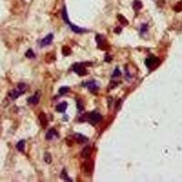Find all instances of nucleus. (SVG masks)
Wrapping results in <instances>:
<instances>
[{"instance_id":"9","label":"nucleus","mask_w":182,"mask_h":182,"mask_svg":"<svg viewBox=\"0 0 182 182\" xmlns=\"http://www.w3.org/2000/svg\"><path fill=\"white\" fill-rule=\"evenodd\" d=\"M91 153H92V148L90 147H86L81 151V157H84V158H88L91 156Z\"/></svg>"},{"instance_id":"21","label":"nucleus","mask_w":182,"mask_h":182,"mask_svg":"<svg viewBox=\"0 0 182 182\" xmlns=\"http://www.w3.org/2000/svg\"><path fill=\"white\" fill-rule=\"evenodd\" d=\"M69 87H60V89H59V94L60 95H64V94H66L67 93V92L69 91Z\"/></svg>"},{"instance_id":"6","label":"nucleus","mask_w":182,"mask_h":182,"mask_svg":"<svg viewBox=\"0 0 182 182\" xmlns=\"http://www.w3.org/2000/svg\"><path fill=\"white\" fill-rule=\"evenodd\" d=\"M38 118H39V122L41 124V126L43 127V128H46L48 125V116H46V114L44 112H41L38 116Z\"/></svg>"},{"instance_id":"24","label":"nucleus","mask_w":182,"mask_h":182,"mask_svg":"<svg viewBox=\"0 0 182 182\" xmlns=\"http://www.w3.org/2000/svg\"><path fill=\"white\" fill-rule=\"evenodd\" d=\"M148 30V25L147 24H144V25H142V26H141V33H145V32Z\"/></svg>"},{"instance_id":"17","label":"nucleus","mask_w":182,"mask_h":182,"mask_svg":"<svg viewBox=\"0 0 182 182\" xmlns=\"http://www.w3.org/2000/svg\"><path fill=\"white\" fill-rule=\"evenodd\" d=\"M61 178H62L64 180H66V181H72V179H69V177L67 176V171L65 170H62V173H61Z\"/></svg>"},{"instance_id":"19","label":"nucleus","mask_w":182,"mask_h":182,"mask_svg":"<svg viewBox=\"0 0 182 182\" xmlns=\"http://www.w3.org/2000/svg\"><path fill=\"white\" fill-rule=\"evenodd\" d=\"M174 10H175L176 12L182 11V1L179 2L178 4H176V6L174 7Z\"/></svg>"},{"instance_id":"1","label":"nucleus","mask_w":182,"mask_h":182,"mask_svg":"<svg viewBox=\"0 0 182 182\" xmlns=\"http://www.w3.org/2000/svg\"><path fill=\"white\" fill-rule=\"evenodd\" d=\"M26 85L24 83H20L18 84V86L16 88H14L13 90H11L9 92L8 96L10 97V99L12 100H15L17 99L18 97H20V96H22L24 93L26 92Z\"/></svg>"},{"instance_id":"8","label":"nucleus","mask_w":182,"mask_h":182,"mask_svg":"<svg viewBox=\"0 0 182 182\" xmlns=\"http://www.w3.org/2000/svg\"><path fill=\"white\" fill-rule=\"evenodd\" d=\"M39 99H40V93L39 92H36L34 96L30 97L29 99H27V102L29 104H32V105H36V104L39 102Z\"/></svg>"},{"instance_id":"3","label":"nucleus","mask_w":182,"mask_h":182,"mask_svg":"<svg viewBox=\"0 0 182 182\" xmlns=\"http://www.w3.org/2000/svg\"><path fill=\"white\" fill-rule=\"evenodd\" d=\"M145 64H146V66L149 69H153L160 64V60H159V58H156V57H149V58L146 59Z\"/></svg>"},{"instance_id":"5","label":"nucleus","mask_w":182,"mask_h":182,"mask_svg":"<svg viewBox=\"0 0 182 182\" xmlns=\"http://www.w3.org/2000/svg\"><path fill=\"white\" fill-rule=\"evenodd\" d=\"M84 87H87L91 92H96L99 89V84L96 81H88L87 83H84Z\"/></svg>"},{"instance_id":"14","label":"nucleus","mask_w":182,"mask_h":182,"mask_svg":"<svg viewBox=\"0 0 182 182\" xmlns=\"http://www.w3.org/2000/svg\"><path fill=\"white\" fill-rule=\"evenodd\" d=\"M118 21L121 23V25H123V26H128V21L127 20V18H125L124 16L118 15Z\"/></svg>"},{"instance_id":"10","label":"nucleus","mask_w":182,"mask_h":182,"mask_svg":"<svg viewBox=\"0 0 182 182\" xmlns=\"http://www.w3.org/2000/svg\"><path fill=\"white\" fill-rule=\"evenodd\" d=\"M67 102H61V103H59L58 105L57 106L56 109H57V111L59 112V113H64L67 110Z\"/></svg>"},{"instance_id":"2","label":"nucleus","mask_w":182,"mask_h":182,"mask_svg":"<svg viewBox=\"0 0 182 182\" xmlns=\"http://www.w3.org/2000/svg\"><path fill=\"white\" fill-rule=\"evenodd\" d=\"M90 64H87V63H78V64H75L73 66V70L74 72L77 73V75L79 76H85L87 74V68H86V66H89Z\"/></svg>"},{"instance_id":"11","label":"nucleus","mask_w":182,"mask_h":182,"mask_svg":"<svg viewBox=\"0 0 182 182\" xmlns=\"http://www.w3.org/2000/svg\"><path fill=\"white\" fill-rule=\"evenodd\" d=\"M74 137H75V139L77 140L78 143H85V142H87V141L88 140V138H87V137H85L82 134H79V133L75 134Z\"/></svg>"},{"instance_id":"16","label":"nucleus","mask_w":182,"mask_h":182,"mask_svg":"<svg viewBox=\"0 0 182 182\" xmlns=\"http://www.w3.org/2000/svg\"><path fill=\"white\" fill-rule=\"evenodd\" d=\"M62 54L64 55V56H69V55L71 54V49L69 46H65L62 48Z\"/></svg>"},{"instance_id":"12","label":"nucleus","mask_w":182,"mask_h":182,"mask_svg":"<svg viewBox=\"0 0 182 182\" xmlns=\"http://www.w3.org/2000/svg\"><path fill=\"white\" fill-rule=\"evenodd\" d=\"M54 137H58V132L56 131L55 129H49L48 131V133H46V138L48 140H50L52 139Z\"/></svg>"},{"instance_id":"20","label":"nucleus","mask_w":182,"mask_h":182,"mask_svg":"<svg viewBox=\"0 0 182 182\" xmlns=\"http://www.w3.org/2000/svg\"><path fill=\"white\" fill-rule=\"evenodd\" d=\"M92 163L91 162H86L84 163V167H85V169L86 171H87V172H90L92 170Z\"/></svg>"},{"instance_id":"13","label":"nucleus","mask_w":182,"mask_h":182,"mask_svg":"<svg viewBox=\"0 0 182 182\" xmlns=\"http://www.w3.org/2000/svg\"><path fill=\"white\" fill-rule=\"evenodd\" d=\"M25 145H26L25 140H20L19 142L17 144V148L18 149V151H20V152H23L24 149H25Z\"/></svg>"},{"instance_id":"26","label":"nucleus","mask_w":182,"mask_h":182,"mask_svg":"<svg viewBox=\"0 0 182 182\" xmlns=\"http://www.w3.org/2000/svg\"><path fill=\"white\" fill-rule=\"evenodd\" d=\"M115 32H116L118 34H119L120 32H121V28H119V27H116L115 28Z\"/></svg>"},{"instance_id":"28","label":"nucleus","mask_w":182,"mask_h":182,"mask_svg":"<svg viewBox=\"0 0 182 182\" xmlns=\"http://www.w3.org/2000/svg\"><path fill=\"white\" fill-rule=\"evenodd\" d=\"M106 60H107V61H110V60H111V58H109V57H108V56L107 57H106Z\"/></svg>"},{"instance_id":"27","label":"nucleus","mask_w":182,"mask_h":182,"mask_svg":"<svg viewBox=\"0 0 182 182\" xmlns=\"http://www.w3.org/2000/svg\"><path fill=\"white\" fill-rule=\"evenodd\" d=\"M120 103H121V100H118V103H116V109H119V107H120V106H119V104Z\"/></svg>"},{"instance_id":"25","label":"nucleus","mask_w":182,"mask_h":182,"mask_svg":"<svg viewBox=\"0 0 182 182\" xmlns=\"http://www.w3.org/2000/svg\"><path fill=\"white\" fill-rule=\"evenodd\" d=\"M77 108H78L79 110H82L83 109V104L81 101H78L77 102Z\"/></svg>"},{"instance_id":"23","label":"nucleus","mask_w":182,"mask_h":182,"mask_svg":"<svg viewBox=\"0 0 182 182\" xmlns=\"http://www.w3.org/2000/svg\"><path fill=\"white\" fill-rule=\"evenodd\" d=\"M120 76H121V72H120L118 68H116L115 70H114L112 77H120Z\"/></svg>"},{"instance_id":"22","label":"nucleus","mask_w":182,"mask_h":182,"mask_svg":"<svg viewBox=\"0 0 182 182\" xmlns=\"http://www.w3.org/2000/svg\"><path fill=\"white\" fill-rule=\"evenodd\" d=\"M26 58H35V53L31 49H29V50L26 51Z\"/></svg>"},{"instance_id":"7","label":"nucleus","mask_w":182,"mask_h":182,"mask_svg":"<svg viewBox=\"0 0 182 182\" xmlns=\"http://www.w3.org/2000/svg\"><path fill=\"white\" fill-rule=\"evenodd\" d=\"M53 38H54L53 35L52 34H48V36H46V38H44L41 40L40 46H48V45H50L51 43H52V41H53Z\"/></svg>"},{"instance_id":"15","label":"nucleus","mask_w":182,"mask_h":182,"mask_svg":"<svg viewBox=\"0 0 182 182\" xmlns=\"http://www.w3.org/2000/svg\"><path fill=\"white\" fill-rule=\"evenodd\" d=\"M143 5L142 3L139 1V0H136V1L134 2V5H133V7H134V9L136 10V11H138V10H140L142 8Z\"/></svg>"},{"instance_id":"18","label":"nucleus","mask_w":182,"mask_h":182,"mask_svg":"<svg viewBox=\"0 0 182 182\" xmlns=\"http://www.w3.org/2000/svg\"><path fill=\"white\" fill-rule=\"evenodd\" d=\"M44 159H45V161H46V163H48V164H50V163L52 162V157H51V155L49 153H46V154H45Z\"/></svg>"},{"instance_id":"4","label":"nucleus","mask_w":182,"mask_h":182,"mask_svg":"<svg viewBox=\"0 0 182 182\" xmlns=\"http://www.w3.org/2000/svg\"><path fill=\"white\" fill-rule=\"evenodd\" d=\"M87 118H88L89 122H90L91 124L95 125V124H97L99 122L101 121L102 116L100 115L99 113H97V112H91V113L88 114Z\"/></svg>"}]
</instances>
